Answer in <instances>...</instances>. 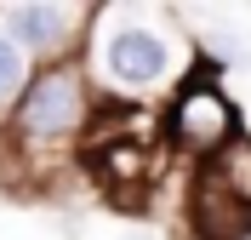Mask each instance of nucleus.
<instances>
[{"label": "nucleus", "mask_w": 251, "mask_h": 240, "mask_svg": "<svg viewBox=\"0 0 251 240\" xmlns=\"http://www.w3.org/2000/svg\"><path fill=\"white\" fill-rule=\"evenodd\" d=\"M29 75H34V63H29V57H23V52L12 46V34L0 29V114H12V103L23 97Z\"/></svg>", "instance_id": "6"}, {"label": "nucleus", "mask_w": 251, "mask_h": 240, "mask_svg": "<svg viewBox=\"0 0 251 240\" xmlns=\"http://www.w3.org/2000/svg\"><path fill=\"white\" fill-rule=\"evenodd\" d=\"M211 172H217V183H228L240 200H251V132L240 137L234 149H223V155L211 160Z\"/></svg>", "instance_id": "7"}, {"label": "nucleus", "mask_w": 251, "mask_h": 240, "mask_svg": "<svg viewBox=\"0 0 251 240\" xmlns=\"http://www.w3.org/2000/svg\"><path fill=\"white\" fill-rule=\"evenodd\" d=\"M97 103H103V92H97L86 57L46 63L29 75L23 97L12 103V143L23 149L34 177L46 166H57V160H80V137L92 126Z\"/></svg>", "instance_id": "1"}, {"label": "nucleus", "mask_w": 251, "mask_h": 240, "mask_svg": "<svg viewBox=\"0 0 251 240\" xmlns=\"http://www.w3.org/2000/svg\"><path fill=\"white\" fill-rule=\"evenodd\" d=\"M160 137L172 155H183L188 166H211L223 149H234L246 137L240 126V103L223 92L217 63H188V75L177 80V92L166 97V114H160Z\"/></svg>", "instance_id": "3"}, {"label": "nucleus", "mask_w": 251, "mask_h": 240, "mask_svg": "<svg viewBox=\"0 0 251 240\" xmlns=\"http://www.w3.org/2000/svg\"><path fill=\"white\" fill-rule=\"evenodd\" d=\"M86 69H92L97 92L114 97V103H143L149 92H177V80L188 75L177 63L172 34L143 23V17H131V12H114V6H103V17L92 29Z\"/></svg>", "instance_id": "2"}, {"label": "nucleus", "mask_w": 251, "mask_h": 240, "mask_svg": "<svg viewBox=\"0 0 251 240\" xmlns=\"http://www.w3.org/2000/svg\"><path fill=\"white\" fill-rule=\"evenodd\" d=\"M97 17H103V6H80V0L75 6L69 0H12V6H0V29L12 34V46L34 69H46L86 57Z\"/></svg>", "instance_id": "4"}, {"label": "nucleus", "mask_w": 251, "mask_h": 240, "mask_svg": "<svg viewBox=\"0 0 251 240\" xmlns=\"http://www.w3.org/2000/svg\"><path fill=\"white\" fill-rule=\"evenodd\" d=\"M6 132H12V114H0V143H6Z\"/></svg>", "instance_id": "8"}, {"label": "nucleus", "mask_w": 251, "mask_h": 240, "mask_svg": "<svg viewBox=\"0 0 251 240\" xmlns=\"http://www.w3.org/2000/svg\"><path fill=\"white\" fill-rule=\"evenodd\" d=\"M183 223L194 240H251V200H240L228 183H217L211 166H194Z\"/></svg>", "instance_id": "5"}]
</instances>
